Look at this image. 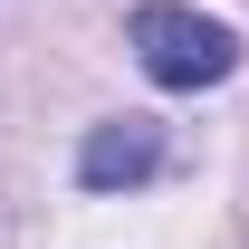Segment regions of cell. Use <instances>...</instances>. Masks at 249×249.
I'll use <instances>...</instances> for the list:
<instances>
[{
  "label": "cell",
  "mask_w": 249,
  "mask_h": 249,
  "mask_svg": "<svg viewBox=\"0 0 249 249\" xmlns=\"http://www.w3.org/2000/svg\"><path fill=\"white\" fill-rule=\"evenodd\" d=\"M124 38H134L144 77L173 87V96H201V87H220V77L240 67V29H220V19L182 10V0H144V10L124 19Z\"/></svg>",
  "instance_id": "cell-1"
},
{
  "label": "cell",
  "mask_w": 249,
  "mask_h": 249,
  "mask_svg": "<svg viewBox=\"0 0 249 249\" xmlns=\"http://www.w3.org/2000/svg\"><path fill=\"white\" fill-rule=\"evenodd\" d=\"M154 173H163V124H144V115H115L77 144V182L87 192H134Z\"/></svg>",
  "instance_id": "cell-2"
}]
</instances>
